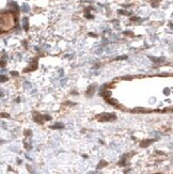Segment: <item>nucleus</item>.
<instances>
[{"instance_id":"5","label":"nucleus","mask_w":173,"mask_h":174,"mask_svg":"<svg viewBox=\"0 0 173 174\" xmlns=\"http://www.w3.org/2000/svg\"><path fill=\"white\" fill-rule=\"evenodd\" d=\"M52 128H63V125H62V124H60V123L55 124V125L52 126Z\"/></svg>"},{"instance_id":"1","label":"nucleus","mask_w":173,"mask_h":174,"mask_svg":"<svg viewBox=\"0 0 173 174\" xmlns=\"http://www.w3.org/2000/svg\"><path fill=\"white\" fill-rule=\"evenodd\" d=\"M99 121H111V120H114L115 119V114L113 113H102L97 116Z\"/></svg>"},{"instance_id":"6","label":"nucleus","mask_w":173,"mask_h":174,"mask_svg":"<svg viewBox=\"0 0 173 174\" xmlns=\"http://www.w3.org/2000/svg\"><path fill=\"white\" fill-rule=\"evenodd\" d=\"M106 165H107V163H103L102 165H99V169H101V168H102V167L106 166Z\"/></svg>"},{"instance_id":"7","label":"nucleus","mask_w":173,"mask_h":174,"mask_svg":"<svg viewBox=\"0 0 173 174\" xmlns=\"http://www.w3.org/2000/svg\"><path fill=\"white\" fill-rule=\"evenodd\" d=\"M24 11H25V12H27V11H28V8H27V5H26V4L24 5Z\"/></svg>"},{"instance_id":"2","label":"nucleus","mask_w":173,"mask_h":174,"mask_svg":"<svg viewBox=\"0 0 173 174\" xmlns=\"http://www.w3.org/2000/svg\"><path fill=\"white\" fill-rule=\"evenodd\" d=\"M150 58H151V60H152V61H154V62H162L164 61V60H165V59L164 58H159V59H157V58H155V57H150Z\"/></svg>"},{"instance_id":"9","label":"nucleus","mask_w":173,"mask_h":174,"mask_svg":"<svg viewBox=\"0 0 173 174\" xmlns=\"http://www.w3.org/2000/svg\"><path fill=\"white\" fill-rule=\"evenodd\" d=\"M12 75H14V76H17V73H16V72H12Z\"/></svg>"},{"instance_id":"8","label":"nucleus","mask_w":173,"mask_h":174,"mask_svg":"<svg viewBox=\"0 0 173 174\" xmlns=\"http://www.w3.org/2000/svg\"><path fill=\"white\" fill-rule=\"evenodd\" d=\"M4 80H7V78H4V77H3V76H2V77H1V81L3 82V81H4Z\"/></svg>"},{"instance_id":"3","label":"nucleus","mask_w":173,"mask_h":174,"mask_svg":"<svg viewBox=\"0 0 173 174\" xmlns=\"http://www.w3.org/2000/svg\"><path fill=\"white\" fill-rule=\"evenodd\" d=\"M150 142H152V140H146V141H143L141 143V146L142 147H146V146H148L150 144Z\"/></svg>"},{"instance_id":"4","label":"nucleus","mask_w":173,"mask_h":174,"mask_svg":"<svg viewBox=\"0 0 173 174\" xmlns=\"http://www.w3.org/2000/svg\"><path fill=\"white\" fill-rule=\"evenodd\" d=\"M23 21H24V29L27 31L28 30V18H26V17H25L24 19H23Z\"/></svg>"}]
</instances>
